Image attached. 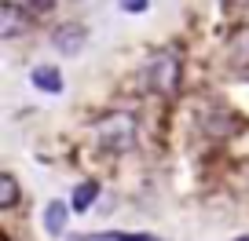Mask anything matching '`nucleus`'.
<instances>
[{"label": "nucleus", "instance_id": "obj_1", "mask_svg": "<svg viewBox=\"0 0 249 241\" xmlns=\"http://www.w3.org/2000/svg\"><path fill=\"white\" fill-rule=\"evenodd\" d=\"M95 139H99V146L110 150V154H128V150L136 146V117L124 113V110L99 117V125H95Z\"/></svg>", "mask_w": 249, "mask_h": 241}, {"label": "nucleus", "instance_id": "obj_2", "mask_svg": "<svg viewBox=\"0 0 249 241\" xmlns=\"http://www.w3.org/2000/svg\"><path fill=\"white\" fill-rule=\"evenodd\" d=\"M143 80H147L150 92L158 95H172L179 88V55L172 48H161V51L150 55L147 70H143Z\"/></svg>", "mask_w": 249, "mask_h": 241}, {"label": "nucleus", "instance_id": "obj_3", "mask_svg": "<svg viewBox=\"0 0 249 241\" xmlns=\"http://www.w3.org/2000/svg\"><path fill=\"white\" fill-rule=\"evenodd\" d=\"M30 30V8H18V4H0V37L15 40Z\"/></svg>", "mask_w": 249, "mask_h": 241}, {"label": "nucleus", "instance_id": "obj_4", "mask_svg": "<svg viewBox=\"0 0 249 241\" xmlns=\"http://www.w3.org/2000/svg\"><path fill=\"white\" fill-rule=\"evenodd\" d=\"M85 40H88V33H85V26H77V22L59 26V30L52 33V44L59 48L62 55H77L81 48H85Z\"/></svg>", "mask_w": 249, "mask_h": 241}, {"label": "nucleus", "instance_id": "obj_5", "mask_svg": "<svg viewBox=\"0 0 249 241\" xmlns=\"http://www.w3.org/2000/svg\"><path fill=\"white\" fill-rule=\"evenodd\" d=\"M33 84H37L40 92L59 95V92H62V73L52 70V66H37V70H33Z\"/></svg>", "mask_w": 249, "mask_h": 241}, {"label": "nucleus", "instance_id": "obj_6", "mask_svg": "<svg viewBox=\"0 0 249 241\" xmlns=\"http://www.w3.org/2000/svg\"><path fill=\"white\" fill-rule=\"evenodd\" d=\"M44 230L52 234V238H59V234L66 230V205L62 201H52L44 209Z\"/></svg>", "mask_w": 249, "mask_h": 241}, {"label": "nucleus", "instance_id": "obj_7", "mask_svg": "<svg viewBox=\"0 0 249 241\" xmlns=\"http://www.w3.org/2000/svg\"><path fill=\"white\" fill-rule=\"evenodd\" d=\"M99 201V183H92V179H88V183H81L77 190H73V212H88L92 209V205Z\"/></svg>", "mask_w": 249, "mask_h": 241}, {"label": "nucleus", "instance_id": "obj_8", "mask_svg": "<svg viewBox=\"0 0 249 241\" xmlns=\"http://www.w3.org/2000/svg\"><path fill=\"white\" fill-rule=\"evenodd\" d=\"M15 205H18V183H15L11 172H4V176H0V209L11 212Z\"/></svg>", "mask_w": 249, "mask_h": 241}, {"label": "nucleus", "instance_id": "obj_9", "mask_svg": "<svg viewBox=\"0 0 249 241\" xmlns=\"http://www.w3.org/2000/svg\"><path fill=\"white\" fill-rule=\"evenodd\" d=\"M26 8H30L33 15H44V11H52V0H26Z\"/></svg>", "mask_w": 249, "mask_h": 241}, {"label": "nucleus", "instance_id": "obj_10", "mask_svg": "<svg viewBox=\"0 0 249 241\" xmlns=\"http://www.w3.org/2000/svg\"><path fill=\"white\" fill-rule=\"evenodd\" d=\"M121 8L136 15V11H147V0H121Z\"/></svg>", "mask_w": 249, "mask_h": 241}, {"label": "nucleus", "instance_id": "obj_11", "mask_svg": "<svg viewBox=\"0 0 249 241\" xmlns=\"http://www.w3.org/2000/svg\"><path fill=\"white\" fill-rule=\"evenodd\" d=\"M114 241H158V238H147V234H117Z\"/></svg>", "mask_w": 249, "mask_h": 241}, {"label": "nucleus", "instance_id": "obj_12", "mask_svg": "<svg viewBox=\"0 0 249 241\" xmlns=\"http://www.w3.org/2000/svg\"><path fill=\"white\" fill-rule=\"evenodd\" d=\"M234 241H249V238H234Z\"/></svg>", "mask_w": 249, "mask_h": 241}]
</instances>
